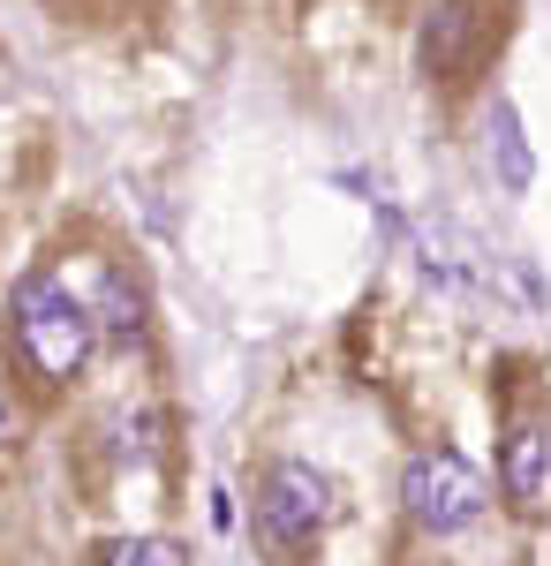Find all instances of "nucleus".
Instances as JSON below:
<instances>
[{
    "label": "nucleus",
    "instance_id": "f257e3e1",
    "mask_svg": "<svg viewBox=\"0 0 551 566\" xmlns=\"http://www.w3.org/2000/svg\"><path fill=\"white\" fill-rule=\"evenodd\" d=\"M8 317H15V348H23V363L39 370V378H76L91 363V340H98V317H91L61 280H45V272H31L23 287H15V303H8Z\"/></svg>",
    "mask_w": 551,
    "mask_h": 566
},
{
    "label": "nucleus",
    "instance_id": "f03ea898",
    "mask_svg": "<svg viewBox=\"0 0 551 566\" xmlns=\"http://www.w3.org/2000/svg\"><path fill=\"white\" fill-rule=\"evenodd\" d=\"M340 514V491L325 469H310V461H272L264 469V483H257V544L272 552V559H295V552H310L318 536H325V522Z\"/></svg>",
    "mask_w": 551,
    "mask_h": 566
},
{
    "label": "nucleus",
    "instance_id": "7ed1b4c3",
    "mask_svg": "<svg viewBox=\"0 0 551 566\" xmlns=\"http://www.w3.org/2000/svg\"><path fill=\"white\" fill-rule=\"evenodd\" d=\"M401 506H408V522L430 528V536H454L468 528L484 506H491V483L468 469L461 453H446V446H430L408 461V476H401Z\"/></svg>",
    "mask_w": 551,
    "mask_h": 566
},
{
    "label": "nucleus",
    "instance_id": "20e7f679",
    "mask_svg": "<svg viewBox=\"0 0 551 566\" xmlns=\"http://www.w3.org/2000/svg\"><path fill=\"white\" fill-rule=\"evenodd\" d=\"M507 491H513V506H544L551 499V431H537V423H513L507 431Z\"/></svg>",
    "mask_w": 551,
    "mask_h": 566
},
{
    "label": "nucleus",
    "instance_id": "39448f33",
    "mask_svg": "<svg viewBox=\"0 0 551 566\" xmlns=\"http://www.w3.org/2000/svg\"><path fill=\"white\" fill-rule=\"evenodd\" d=\"M98 566H189V552L167 536H122V544L98 552Z\"/></svg>",
    "mask_w": 551,
    "mask_h": 566
},
{
    "label": "nucleus",
    "instance_id": "423d86ee",
    "mask_svg": "<svg viewBox=\"0 0 551 566\" xmlns=\"http://www.w3.org/2000/svg\"><path fill=\"white\" fill-rule=\"evenodd\" d=\"M491 129H499V159H507V189H521V181H529V151H521V129H513V106H499V114H491Z\"/></svg>",
    "mask_w": 551,
    "mask_h": 566
},
{
    "label": "nucleus",
    "instance_id": "0eeeda50",
    "mask_svg": "<svg viewBox=\"0 0 551 566\" xmlns=\"http://www.w3.org/2000/svg\"><path fill=\"white\" fill-rule=\"evenodd\" d=\"M136 287H128V280H106V333H114V340H128V333H136V325H144V317H136Z\"/></svg>",
    "mask_w": 551,
    "mask_h": 566
},
{
    "label": "nucleus",
    "instance_id": "6e6552de",
    "mask_svg": "<svg viewBox=\"0 0 551 566\" xmlns=\"http://www.w3.org/2000/svg\"><path fill=\"white\" fill-rule=\"evenodd\" d=\"M15 431H23V416H15V400L0 392V446H15Z\"/></svg>",
    "mask_w": 551,
    "mask_h": 566
}]
</instances>
